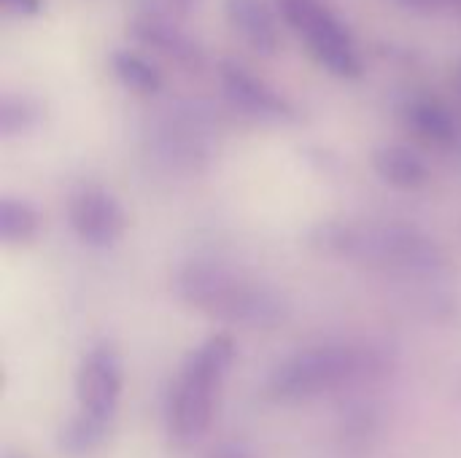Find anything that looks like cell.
<instances>
[{
	"label": "cell",
	"mask_w": 461,
	"mask_h": 458,
	"mask_svg": "<svg viewBox=\"0 0 461 458\" xmlns=\"http://www.w3.org/2000/svg\"><path fill=\"white\" fill-rule=\"evenodd\" d=\"M173 286L189 308L230 327L276 329L289 316L286 300L273 286L221 262H189Z\"/></svg>",
	"instance_id": "obj_2"
},
{
	"label": "cell",
	"mask_w": 461,
	"mask_h": 458,
	"mask_svg": "<svg viewBox=\"0 0 461 458\" xmlns=\"http://www.w3.org/2000/svg\"><path fill=\"white\" fill-rule=\"evenodd\" d=\"M70 227L89 248H111L127 229V213L119 200L103 186H81L70 197Z\"/></svg>",
	"instance_id": "obj_6"
},
{
	"label": "cell",
	"mask_w": 461,
	"mask_h": 458,
	"mask_svg": "<svg viewBox=\"0 0 461 458\" xmlns=\"http://www.w3.org/2000/svg\"><path fill=\"white\" fill-rule=\"evenodd\" d=\"M230 335H211L184 362L167 397V435L178 448L194 445L211 427L213 400L235 364Z\"/></svg>",
	"instance_id": "obj_3"
},
{
	"label": "cell",
	"mask_w": 461,
	"mask_h": 458,
	"mask_svg": "<svg viewBox=\"0 0 461 458\" xmlns=\"http://www.w3.org/2000/svg\"><path fill=\"white\" fill-rule=\"evenodd\" d=\"M400 3L408 5V8H416V11H432V8H438V5H443L448 0H400Z\"/></svg>",
	"instance_id": "obj_18"
},
{
	"label": "cell",
	"mask_w": 461,
	"mask_h": 458,
	"mask_svg": "<svg viewBox=\"0 0 461 458\" xmlns=\"http://www.w3.org/2000/svg\"><path fill=\"white\" fill-rule=\"evenodd\" d=\"M38 121H41V105L35 100L11 97V94L0 100V135L3 138L30 132Z\"/></svg>",
	"instance_id": "obj_16"
},
{
	"label": "cell",
	"mask_w": 461,
	"mask_h": 458,
	"mask_svg": "<svg viewBox=\"0 0 461 458\" xmlns=\"http://www.w3.org/2000/svg\"><path fill=\"white\" fill-rule=\"evenodd\" d=\"M378 367L370 351L354 346H319L284 359L265 383V397L278 405H297L335 391Z\"/></svg>",
	"instance_id": "obj_4"
},
{
	"label": "cell",
	"mask_w": 461,
	"mask_h": 458,
	"mask_svg": "<svg viewBox=\"0 0 461 458\" xmlns=\"http://www.w3.org/2000/svg\"><path fill=\"white\" fill-rule=\"evenodd\" d=\"M408 116V124L429 143H438V146H451L456 138H459V130H456V121L454 116L448 113V108L443 103H438L435 97H419L408 105L405 111Z\"/></svg>",
	"instance_id": "obj_11"
},
{
	"label": "cell",
	"mask_w": 461,
	"mask_h": 458,
	"mask_svg": "<svg viewBox=\"0 0 461 458\" xmlns=\"http://www.w3.org/2000/svg\"><path fill=\"white\" fill-rule=\"evenodd\" d=\"M311 54L316 57L319 65H324L332 76L340 78H359L362 76V57L354 46V38L348 35V30L335 22L332 27H327L324 32L313 35L305 40Z\"/></svg>",
	"instance_id": "obj_9"
},
{
	"label": "cell",
	"mask_w": 461,
	"mask_h": 458,
	"mask_svg": "<svg viewBox=\"0 0 461 458\" xmlns=\"http://www.w3.org/2000/svg\"><path fill=\"white\" fill-rule=\"evenodd\" d=\"M373 170L378 178L394 189L413 192L429 181V170L419 154L405 146H381L373 151Z\"/></svg>",
	"instance_id": "obj_10"
},
{
	"label": "cell",
	"mask_w": 461,
	"mask_h": 458,
	"mask_svg": "<svg viewBox=\"0 0 461 458\" xmlns=\"http://www.w3.org/2000/svg\"><path fill=\"white\" fill-rule=\"evenodd\" d=\"M38 213L30 202L16 197H0V240L5 246L32 243L38 235Z\"/></svg>",
	"instance_id": "obj_14"
},
{
	"label": "cell",
	"mask_w": 461,
	"mask_h": 458,
	"mask_svg": "<svg viewBox=\"0 0 461 458\" xmlns=\"http://www.w3.org/2000/svg\"><path fill=\"white\" fill-rule=\"evenodd\" d=\"M5 458H16V456H5Z\"/></svg>",
	"instance_id": "obj_22"
},
{
	"label": "cell",
	"mask_w": 461,
	"mask_h": 458,
	"mask_svg": "<svg viewBox=\"0 0 461 458\" xmlns=\"http://www.w3.org/2000/svg\"><path fill=\"white\" fill-rule=\"evenodd\" d=\"M451 5H456V8H461V0H448Z\"/></svg>",
	"instance_id": "obj_20"
},
{
	"label": "cell",
	"mask_w": 461,
	"mask_h": 458,
	"mask_svg": "<svg viewBox=\"0 0 461 458\" xmlns=\"http://www.w3.org/2000/svg\"><path fill=\"white\" fill-rule=\"evenodd\" d=\"M132 35L140 43H146V46H151V49H157V51H162L167 57H176V59H184V62H192L197 57L194 43L186 35H181L176 27L165 24V22L140 19V22L132 24Z\"/></svg>",
	"instance_id": "obj_13"
},
{
	"label": "cell",
	"mask_w": 461,
	"mask_h": 458,
	"mask_svg": "<svg viewBox=\"0 0 461 458\" xmlns=\"http://www.w3.org/2000/svg\"><path fill=\"white\" fill-rule=\"evenodd\" d=\"M108 432H111V424L100 421V418H92L86 413H78L73 416L57 435V448L59 454L73 458L89 456L95 454L105 440H108Z\"/></svg>",
	"instance_id": "obj_12"
},
{
	"label": "cell",
	"mask_w": 461,
	"mask_h": 458,
	"mask_svg": "<svg viewBox=\"0 0 461 458\" xmlns=\"http://www.w3.org/2000/svg\"><path fill=\"white\" fill-rule=\"evenodd\" d=\"M3 8L16 16H38L43 11V0H3Z\"/></svg>",
	"instance_id": "obj_17"
},
{
	"label": "cell",
	"mask_w": 461,
	"mask_h": 458,
	"mask_svg": "<svg viewBox=\"0 0 461 458\" xmlns=\"http://www.w3.org/2000/svg\"><path fill=\"white\" fill-rule=\"evenodd\" d=\"M221 86H224V94L230 97V103L254 119L292 121L297 116L294 108L289 105V100H284L276 89H270L262 78H257L243 65L224 62L221 65Z\"/></svg>",
	"instance_id": "obj_7"
},
{
	"label": "cell",
	"mask_w": 461,
	"mask_h": 458,
	"mask_svg": "<svg viewBox=\"0 0 461 458\" xmlns=\"http://www.w3.org/2000/svg\"><path fill=\"white\" fill-rule=\"evenodd\" d=\"M230 27L257 54L273 57L281 49V32L276 16L265 0H227L224 3Z\"/></svg>",
	"instance_id": "obj_8"
},
{
	"label": "cell",
	"mask_w": 461,
	"mask_h": 458,
	"mask_svg": "<svg viewBox=\"0 0 461 458\" xmlns=\"http://www.w3.org/2000/svg\"><path fill=\"white\" fill-rule=\"evenodd\" d=\"M211 458H249V454H243V451L235 448V445H224V448L213 451V456Z\"/></svg>",
	"instance_id": "obj_19"
},
{
	"label": "cell",
	"mask_w": 461,
	"mask_h": 458,
	"mask_svg": "<svg viewBox=\"0 0 461 458\" xmlns=\"http://www.w3.org/2000/svg\"><path fill=\"white\" fill-rule=\"evenodd\" d=\"M111 70L130 92H138V94H154L162 86L159 70L135 51H124V49L113 51L111 54Z\"/></svg>",
	"instance_id": "obj_15"
},
{
	"label": "cell",
	"mask_w": 461,
	"mask_h": 458,
	"mask_svg": "<svg viewBox=\"0 0 461 458\" xmlns=\"http://www.w3.org/2000/svg\"><path fill=\"white\" fill-rule=\"evenodd\" d=\"M459 92H461V67H459Z\"/></svg>",
	"instance_id": "obj_21"
},
{
	"label": "cell",
	"mask_w": 461,
	"mask_h": 458,
	"mask_svg": "<svg viewBox=\"0 0 461 458\" xmlns=\"http://www.w3.org/2000/svg\"><path fill=\"white\" fill-rule=\"evenodd\" d=\"M124 389V364L113 346H95L78 364L76 373V400L78 413L113 424L119 400Z\"/></svg>",
	"instance_id": "obj_5"
},
{
	"label": "cell",
	"mask_w": 461,
	"mask_h": 458,
	"mask_svg": "<svg viewBox=\"0 0 461 458\" xmlns=\"http://www.w3.org/2000/svg\"><path fill=\"white\" fill-rule=\"evenodd\" d=\"M308 243L327 256L402 275H435L446 267V254L429 235L397 221H327Z\"/></svg>",
	"instance_id": "obj_1"
}]
</instances>
